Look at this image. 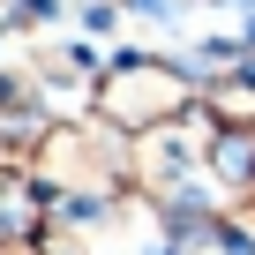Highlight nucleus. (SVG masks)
Listing matches in <instances>:
<instances>
[{"mask_svg": "<svg viewBox=\"0 0 255 255\" xmlns=\"http://www.w3.org/2000/svg\"><path fill=\"white\" fill-rule=\"evenodd\" d=\"M30 173L53 195V225H90L135 203V158L128 135L98 128L90 113H53L30 143Z\"/></svg>", "mask_w": 255, "mask_h": 255, "instance_id": "f257e3e1", "label": "nucleus"}, {"mask_svg": "<svg viewBox=\"0 0 255 255\" xmlns=\"http://www.w3.org/2000/svg\"><path fill=\"white\" fill-rule=\"evenodd\" d=\"M83 113L113 135L143 143V135H165V128H188L203 120V75L173 53H113L83 98Z\"/></svg>", "mask_w": 255, "mask_h": 255, "instance_id": "f03ea898", "label": "nucleus"}, {"mask_svg": "<svg viewBox=\"0 0 255 255\" xmlns=\"http://www.w3.org/2000/svg\"><path fill=\"white\" fill-rule=\"evenodd\" d=\"M53 233V195L38 188L30 165H0V240H45Z\"/></svg>", "mask_w": 255, "mask_h": 255, "instance_id": "7ed1b4c3", "label": "nucleus"}, {"mask_svg": "<svg viewBox=\"0 0 255 255\" xmlns=\"http://www.w3.org/2000/svg\"><path fill=\"white\" fill-rule=\"evenodd\" d=\"M45 255H90V248H83L75 233H60V225H53V240H45Z\"/></svg>", "mask_w": 255, "mask_h": 255, "instance_id": "20e7f679", "label": "nucleus"}, {"mask_svg": "<svg viewBox=\"0 0 255 255\" xmlns=\"http://www.w3.org/2000/svg\"><path fill=\"white\" fill-rule=\"evenodd\" d=\"M53 240V233H45ZM45 240H0V255H45Z\"/></svg>", "mask_w": 255, "mask_h": 255, "instance_id": "39448f33", "label": "nucleus"}]
</instances>
